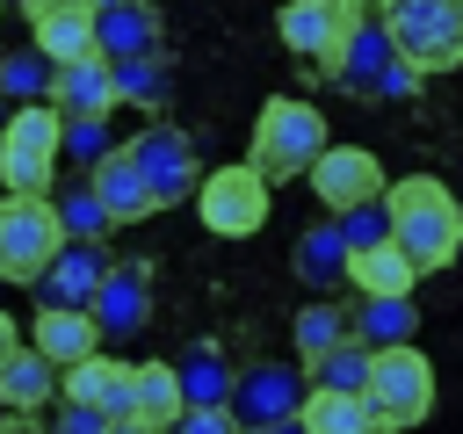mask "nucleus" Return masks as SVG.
I'll list each match as a JSON object with an SVG mask.
<instances>
[{"label": "nucleus", "mask_w": 463, "mask_h": 434, "mask_svg": "<svg viewBox=\"0 0 463 434\" xmlns=\"http://www.w3.org/2000/svg\"><path fill=\"white\" fill-rule=\"evenodd\" d=\"M383 217H391V246H398L420 275H434V268H449V260L463 253V203H456L449 181H434V174L391 181V188H383Z\"/></svg>", "instance_id": "1"}, {"label": "nucleus", "mask_w": 463, "mask_h": 434, "mask_svg": "<svg viewBox=\"0 0 463 434\" xmlns=\"http://www.w3.org/2000/svg\"><path fill=\"white\" fill-rule=\"evenodd\" d=\"M326 116L311 108V101H297V94H268L260 101V116H253V145H246V166L275 188V181H289V174H311L318 159H326Z\"/></svg>", "instance_id": "2"}, {"label": "nucleus", "mask_w": 463, "mask_h": 434, "mask_svg": "<svg viewBox=\"0 0 463 434\" xmlns=\"http://www.w3.org/2000/svg\"><path fill=\"white\" fill-rule=\"evenodd\" d=\"M58 152H65V116L51 101H29L0 130V195H51L58 188Z\"/></svg>", "instance_id": "3"}, {"label": "nucleus", "mask_w": 463, "mask_h": 434, "mask_svg": "<svg viewBox=\"0 0 463 434\" xmlns=\"http://www.w3.org/2000/svg\"><path fill=\"white\" fill-rule=\"evenodd\" d=\"M383 29H391L398 65L420 72V80L463 65V0H398L383 14Z\"/></svg>", "instance_id": "4"}, {"label": "nucleus", "mask_w": 463, "mask_h": 434, "mask_svg": "<svg viewBox=\"0 0 463 434\" xmlns=\"http://www.w3.org/2000/svg\"><path fill=\"white\" fill-rule=\"evenodd\" d=\"M65 253V224L51 195H0V282H43Z\"/></svg>", "instance_id": "5"}, {"label": "nucleus", "mask_w": 463, "mask_h": 434, "mask_svg": "<svg viewBox=\"0 0 463 434\" xmlns=\"http://www.w3.org/2000/svg\"><path fill=\"white\" fill-rule=\"evenodd\" d=\"M123 159L145 174V188H152V203L159 210H174V203H188L195 188H203V159H195V137L181 130V123H145L130 145H123Z\"/></svg>", "instance_id": "6"}, {"label": "nucleus", "mask_w": 463, "mask_h": 434, "mask_svg": "<svg viewBox=\"0 0 463 434\" xmlns=\"http://www.w3.org/2000/svg\"><path fill=\"white\" fill-rule=\"evenodd\" d=\"M369 405H376V427H383V434L427 427V420H434V362H427L420 347H391V354H376Z\"/></svg>", "instance_id": "7"}, {"label": "nucleus", "mask_w": 463, "mask_h": 434, "mask_svg": "<svg viewBox=\"0 0 463 434\" xmlns=\"http://www.w3.org/2000/svg\"><path fill=\"white\" fill-rule=\"evenodd\" d=\"M195 217H203V231H217V239H253V231L268 224V181H260L246 159L210 166L203 188H195Z\"/></svg>", "instance_id": "8"}, {"label": "nucleus", "mask_w": 463, "mask_h": 434, "mask_svg": "<svg viewBox=\"0 0 463 434\" xmlns=\"http://www.w3.org/2000/svg\"><path fill=\"white\" fill-rule=\"evenodd\" d=\"M304 398H311V383H304V369H289V362H253V369H239V383H232V420L253 434V427H282V420H304Z\"/></svg>", "instance_id": "9"}, {"label": "nucleus", "mask_w": 463, "mask_h": 434, "mask_svg": "<svg viewBox=\"0 0 463 434\" xmlns=\"http://www.w3.org/2000/svg\"><path fill=\"white\" fill-rule=\"evenodd\" d=\"M362 14H369L362 0H289V7L275 14V36H282L297 58L333 65V58H340V43H347V29H354Z\"/></svg>", "instance_id": "10"}, {"label": "nucleus", "mask_w": 463, "mask_h": 434, "mask_svg": "<svg viewBox=\"0 0 463 434\" xmlns=\"http://www.w3.org/2000/svg\"><path fill=\"white\" fill-rule=\"evenodd\" d=\"M311 188H318V203L333 210V217H347V210H362V203H383V159L376 152H362V145H326V159L304 174Z\"/></svg>", "instance_id": "11"}, {"label": "nucleus", "mask_w": 463, "mask_h": 434, "mask_svg": "<svg viewBox=\"0 0 463 434\" xmlns=\"http://www.w3.org/2000/svg\"><path fill=\"white\" fill-rule=\"evenodd\" d=\"M152 318V268L145 260H109L101 289H94V326L101 340H130Z\"/></svg>", "instance_id": "12"}, {"label": "nucleus", "mask_w": 463, "mask_h": 434, "mask_svg": "<svg viewBox=\"0 0 463 434\" xmlns=\"http://www.w3.org/2000/svg\"><path fill=\"white\" fill-rule=\"evenodd\" d=\"M94 51L109 65L159 58V7L152 0H94Z\"/></svg>", "instance_id": "13"}, {"label": "nucleus", "mask_w": 463, "mask_h": 434, "mask_svg": "<svg viewBox=\"0 0 463 434\" xmlns=\"http://www.w3.org/2000/svg\"><path fill=\"white\" fill-rule=\"evenodd\" d=\"M391 65H398V51H391V29L383 22H354L347 29V43H340V58L333 65H318L333 87H347V94H383V80H391Z\"/></svg>", "instance_id": "14"}, {"label": "nucleus", "mask_w": 463, "mask_h": 434, "mask_svg": "<svg viewBox=\"0 0 463 434\" xmlns=\"http://www.w3.org/2000/svg\"><path fill=\"white\" fill-rule=\"evenodd\" d=\"M116 65L109 58H80V65H58L51 72V108L65 123H109L116 116Z\"/></svg>", "instance_id": "15"}, {"label": "nucleus", "mask_w": 463, "mask_h": 434, "mask_svg": "<svg viewBox=\"0 0 463 434\" xmlns=\"http://www.w3.org/2000/svg\"><path fill=\"white\" fill-rule=\"evenodd\" d=\"M101 275H109V253L65 239V253H58V260L43 268V282H36V311H94Z\"/></svg>", "instance_id": "16"}, {"label": "nucleus", "mask_w": 463, "mask_h": 434, "mask_svg": "<svg viewBox=\"0 0 463 434\" xmlns=\"http://www.w3.org/2000/svg\"><path fill=\"white\" fill-rule=\"evenodd\" d=\"M58 398L94 405V412H109V420H130V362L94 354V362H80V369H65V376H58Z\"/></svg>", "instance_id": "17"}, {"label": "nucleus", "mask_w": 463, "mask_h": 434, "mask_svg": "<svg viewBox=\"0 0 463 434\" xmlns=\"http://www.w3.org/2000/svg\"><path fill=\"white\" fill-rule=\"evenodd\" d=\"M29 347H43L58 362V376H65V369H80V362L101 354V326H94V311H36Z\"/></svg>", "instance_id": "18"}, {"label": "nucleus", "mask_w": 463, "mask_h": 434, "mask_svg": "<svg viewBox=\"0 0 463 434\" xmlns=\"http://www.w3.org/2000/svg\"><path fill=\"white\" fill-rule=\"evenodd\" d=\"M0 405H7V412H43V405H58V362L22 340V347L7 354V369H0Z\"/></svg>", "instance_id": "19"}, {"label": "nucleus", "mask_w": 463, "mask_h": 434, "mask_svg": "<svg viewBox=\"0 0 463 434\" xmlns=\"http://www.w3.org/2000/svg\"><path fill=\"white\" fill-rule=\"evenodd\" d=\"M354 340V311L347 304H333V297H318V304H304L297 311V326H289V347H297V362H304V376L333 354V347H347Z\"/></svg>", "instance_id": "20"}, {"label": "nucleus", "mask_w": 463, "mask_h": 434, "mask_svg": "<svg viewBox=\"0 0 463 434\" xmlns=\"http://www.w3.org/2000/svg\"><path fill=\"white\" fill-rule=\"evenodd\" d=\"M412 333H420L412 297H362V304H354V347L391 354V347H412Z\"/></svg>", "instance_id": "21"}, {"label": "nucleus", "mask_w": 463, "mask_h": 434, "mask_svg": "<svg viewBox=\"0 0 463 434\" xmlns=\"http://www.w3.org/2000/svg\"><path fill=\"white\" fill-rule=\"evenodd\" d=\"M188 412V398H181V376H174V362H130V420H145V427H174Z\"/></svg>", "instance_id": "22"}, {"label": "nucleus", "mask_w": 463, "mask_h": 434, "mask_svg": "<svg viewBox=\"0 0 463 434\" xmlns=\"http://www.w3.org/2000/svg\"><path fill=\"white\" fill-rule=\"evenodd\" d=\"M87 181H94V195H101V210H109L116 224H137V217H152V210H159V203H152V188H145V174L123 159V145H116Z\"/></svg>", "instance_id": "23"}, {"label": "nucleus", "mask_w": 463, "mask_h": 434, "mask_svg": "<svg viewBox=\"0 0 463 434\" xmlns=\"http://www.w3.org/2000/svg\"><path fill=\"white\" fill-rule=\"evenodd\" d=\"M174 376H181V398H188V405H232V383H239L232 354H224L217 340H195V347L174 362Z\"/></svg>", "instance_id": "24"}, {"label": "nucleus", "mask_w": 463, "mask_h": 434, "mask_svg": "<svg viewBox=\"0 0 463 434\" xmlns=\"http://www.w3.org/2000/svg\"><path fill=\"white\" fill-rule=\"evenodd\" d=\"M289 268H297L304 289H347V246H340V224H311V231H297Z\"/></svg>", "instance_id": "25"}, {"label": "nucleus", "mask_w": 463, "mask_h": 434, "mask_svg": "<svg viewBox=\"0 0 463 434\" xmlns=\"http://www.w3.org/2000/svg\"><path fill=\"white\" fill-rule=\"evenodd\" d=\"M29 29H36V58H51V72L80 65V58H101L94 51V7H65V14H43Z\"/></svg>", "instance_id": "26"}, {"label": "nucleus", "mask_w": 463, "mask_h": 434, "mask_svg": "<svg viewBox=\"0 0 463 434\" xmlns=\"http://www.w3.org/2000/svg\"><path fill=\"white\" fill-rule=\"evenodd\" d=\"M51 203H58L65 239H80V246H101V231H116V217L101 210V195H94V181H87V174H65V181L51 188Z\"/></svg>", "instance_id": "27"}, {"label": "nucleus", "mask_w": 463, "mask_h": 434, "mask_svg": "<svg viewBox=\"0 0 463 434\" xmlns=\"http://www.w3.org/2000/svg\"><path fill=\"white\" fill-rule=\"evenodd\" d=\"M412 282H420V268H412L391 239L347 260V289H362V297H412Z\"/></svg>", "instance_id": "28"}, {"label": "nucleus", "mask_w": 463, "mask_h": 434, "mask_svg": "<svg viewBox=\"0 0 463 434\" xmlns=\"http://www.w3.org/2000/svg\"><path fill=\"white\" fill-rule=\"evenodd\" d=\"M304 434H376V405L340 398V391H311L304 398Z\"/></svg>", "instance_id": "29"}, {"label": "nucleus", "mask_w": 463, "mask_h": 434, "mask_svg": "<svg viewBox=\"0 0 463 434\" xmlns=\"http://www.w3.org/2000/svg\"><path fill=\"white\" fill-rule=\"evenodd\" d=\"M369 376H376V354L369 347H333L318 369H311V391H340V398H369Z\"/></svg>", "instance_id": "30"}, {"label": "nucleus", "mask_w": 463, "mask_h": 434, "mask_svg": "<svg viewBox=\"0 0 463 434\" xmlns=\"http://www.w3.org/2000/svg\"><path fill=\"white\" fill-rule=\"evenodd\" d=\"M116 94H123L130 108L159 116V108H166V94H174V72H166V58H130V65H116Z\"/></svg>", "instance_id": "31"}, {"label": "nucleus", "mask_w": 463, "mask_h": 434, "mask_svg": "<svg viewBox=\"0 0 463 434\" xmlns=\"http://www.w3.org/2000/svg\"><path fill=\"white\" fill-rule=\"evenodd\" d=\"M0 94H7L14 108L51 101V58H36V43H29V51H7V58H0Z\"/></svg>", "instance_id": "32"}, {"label": "nucleus", "mask_w": 463, "mask_h": 434, "mask_svg": "<svg viewBox=\"0 0 463 434\" xmlns=\"http://www.w3.org/2000/svg\"><path fill=\"white\" fill-rule=\"evenodd\" d=\"M333 224H340V246H347V260L391 239V217H383V203H362V210H347V217H333Z\"/></svg>", "instance_id": "33"}, {"label": "nucleus", "mask_w": 463, "mask_h": 434, "mask_svg": "<svg viewBox=\"0 0 463 434\" xmlns=\"http://www.w3.org/2000/svg\"><path fill=\"white\" fill-rule=\"evenodd\" d=\"M65 152L94 174V166L109 159V123H65Z\"/></svg>", "instance_id": "34"}, {"label": "nucleus", "mask_w": 463, "mask_h": 434, "mask_svg": "<svg viewBox=\"0 0 463 434\" xmlns=\"http://www.w3.org/2000/svg\"><path fill=\"white\" fill-rule=\"evenodd\" d=\"M166 434H246V427L232 420V405H188Z\"/></svg>", "instance_id": "35"}, {"label": "nucleus", "mask_w": 463, "mask_h": 434, "mask_svg": "<svg viewBox=\"0 0 463 434\" xmlns=\"http://www.w3.org/2000/svg\"><path fill=\"white\" fill-rule=\"evenodd\" d=\"M51 434H109V412H94V405H72V398H58V412L43 420Z\"/></svg>", "instance_id": "36"}, {"label": "nucleus", "mask_w": 463, "mask_h": 434, "mask_svg": "<svg viewBox=\"0 0 463 434\" xmlns=\"http://www.w3.org/2000/svg\"><path fill=\"white\" fill-rule=\"evenodd\" d=\"M412 94H420V72L391 65V80H383V101H412Z\"/></svg>", "instance_id": "37"}, {"label": "nucleus", "mask_w": 463, "mask_h": 434, "mask_svg": "<svg viewBox=\"0 0 463 434\" xmlns=\"http://www.w3.org/2000/svg\"><path fill=\"white\" fill-rule=\"evenodd\" d=\"M0 434H51L43 412H0Z\"/></svg>", "instance_id": "38"}, {"label": "nucleus", "mask_w": 463, "mask_h": 434, "mask_svg": "<svg viewBox=\"0 0 463 434\" xmlns=\"http://www.w3.org/2000/svg\"><path fill=\"white\" fill-rule=\"evenodd\" d=\"M65 7H94V0H22V14H29V22H43V14H65Z\"/></svg>", "instance_id": "39"}, {"label": "nucleus", "mask_w": 463, "mask_h": 434, "mask_svg": "<svg viewBox=\"0 0 463 434\" xmlns=\"http://www.w3.org/2000/svg\"><path fill=\"white\" fill-rule=\"evenodd\" d=\"M14 347H22V333H14V318L0 311V369H7V354H14Z\"/></svg>", "instance_id": "40"}, {"label": "nucleus", "mask_w": 463, "mask_h": 434, "mask_svg": "<svg viewBox=\"0 0 463 434\" xmlns=\"http://www.w3.org/2000/svg\"><path fill=\"white\" fill-rule=\"evenodd\" d=\"M109 434H159V427H145V420H109Z\"/></svg>", "instance_id": "41"}, {"label": "nucleus", "mask_w": 463, "mask_h": 434, "mask_svg": "<svg viewBox=\"0 0 463 434\" xmlns=\"http://www.w3.org/2000/svg\"><path fill=\"white\" fill-rule=\"evenodd\" d=\"M253 434H304V420H282V427H253Z\"/></svg>", "instance_id": "42"}, {"label": "nucleus", "mask_w": 463, "mask_h": 434, "mask_svg": "<svg viewBox=\"0 0 463 434\" xmlns=\"http://www.w3.org/2000/svg\"><path fill=\"white\" fill-rule=\"evenodd\" d=\"M362 7H383V14H391V7H398V0H362Z\"/></svg>", "instance_id": "43"}, {"label": "nucleus", "mask_w": 463, "mask_h": 434, "mask_svg": "<svg viewBox=\"0 0 463 434\" xmlns=\"http://www.w3.org/2000/svg\"><path fill=\"white\" fill-rule=\"evenodd\" d=\"M0 101H7V94H0ZM7 116H14V108H0V130H7Z\"/></svg>", "instance_id": "44"}, {"label": "nucleus", "mask_w": 463, "mask_h": 434, "mask_svg": "<svg viewBox=\"0 0 463 434\" xmlns=\"http://www.w3.org/2000/svg\"><path fill=\"white\" fill-rule=\"evenodd\" d=\"M376 434H383V427H376Z\"/></svg>", "instance_id": "45"}]
</instances>
